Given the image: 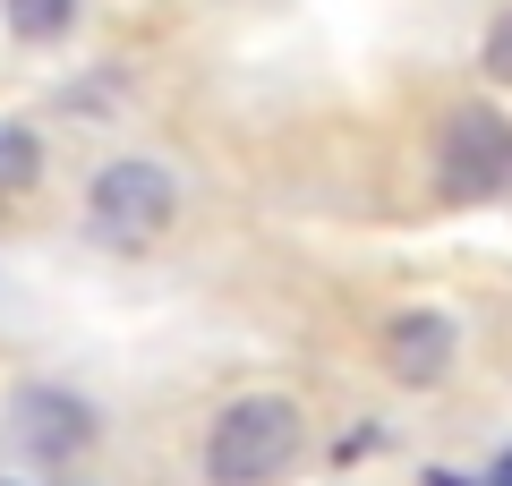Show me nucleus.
Masks as SVG:
<instances>
[{"label": "nucleus", "mask_w": 512, "mask_h": 486, "mask_svg": "<svg viewBox=\"0 0 512 486\" xmlns=\"http://www.w3.org/2000/svg\"><path fill=\"white\" fill-rule=\"evenodd\" d=\"M299 452H308V427H299V410L274 401V393L231 401V410L214 418V435H205V469H214V486H274V478L299 469Z\"/></svg>", "instance_id": "1"}, {"label": "nucleus", "mask_w": 512, "mask_h": 486, "mask_svg": "<svg viewBox=\"0 0 512 486\" xmlns=\"http://www.w3.org/2000/svg\"><path fill=\"white\" fill-rule=\"evenodd\" d=\"M512 180V120H495L487 103H461L436 137V188L453 205H478Z\"/></svg>", "instance_id": "2"}, {"label": "nucleus", "mask_w": 512, "mask_h": 486, "mask_svg": "<svg viewBox=\"0 0 512 486\" xmlns=\"http://www.w3.org/2000/svg\"><path fill=\"white\" fill-rule=\"evenodd\" d=\"M86 205H94V231H103V239L146 248V239L171 222L180 188H171L163 162H103V171H94V188H86Z\"/></svg>", "instance_id": "3"}, {"label": "nucleus", "mask_w": 512, "mask_h": 486, "mask_svg": "<svg viewBox=\"0 0 512 486\" xmlns=\"http://www.w3.org/2000/svg\"><path fill=\"white\" fill-rule=\"evenodd\" d=\"M453 316H427V307H410V316H393L384 324V367L402 384H436V376H453Z\"/></svg>", "instance_id": "4"}, {"label": "nucleus", "mask_w": 512, "mask_h": 486, "mask_svg": "<svg viewBox=\"0 0 512 486\" xmlns=\"http://www.w3.org/2000/svg\"><path fill=\"white\" fill-rule=\"evenodd\" d=\"M9 418H18V444L43 452V461H69V452H86V435H94L86 401H69V393H18Z\"/></svg>", "instance_id": "5"}, {"label": "nucleus", "mask_w": 512, "mask_h": 486, "mask_svg": "<svg viewBox=\"0 0 512 486\" xmlns=\"http://www.w3.org/2000/svg\"><path fill=\"white\" fill-rule=\"evenodd\" d=\"M43 171V145H35V128H18V120H0V197H18L26 180Z\"/></svg>", "instance_id": "6"}, {"label": "nucleus", "mask_w": 512, "mask_h": 486, "mask_svg": "<svg viewBox=\"0 0 512 486\" xmlns=\"http://www.w3.org/2000/svg\"><path fill=\"white\" fill-rule=\"evenodd\" d=\"M9 9V26H18L26 43H43V35H60V26L77 18V0H0Z\"/></svg>", "instance_id": "7"}, {"label": "nucleus", "mask_w": 512, "mask_h": 486, "mask_svg": "<svg viewBox=\"0 0 512 486\" xmlns=\"http://www.w3.org/2000/svg\"><path fill=\"white\" fill-rule=\"evenodd\" d=\"M487 77H504V86H512V9L487 26Z\"/></svg>", "instance_id": "8"}, {"label": "nucleus", "mask_w": 512, "mask_h": 486, "mask_svg": "<svg viewBox=\"0 0 512 486\" xmlns=\"http://www.w3.org/2000/svg\"><path fill=\"white\" fill-rule=\"evenodd\" d=\"M487 486H512V452H504V461H495V478Z\"/></svg>", "instance_id": "9"}, {"label": "nucleus", "mask_w": 512, "mask_h": 486, "mask_svg": "<svg viewBox=\"0 0 512 486\" xmlns=\"http://www.w3.org/2000/svg\"><path fill=\"white\" fill-rule=\"evenodd\" d=\"M427 486H461V478H453V469H436V478H427Z\"/></svg>", "instance_id": "10"}]
</instances>
